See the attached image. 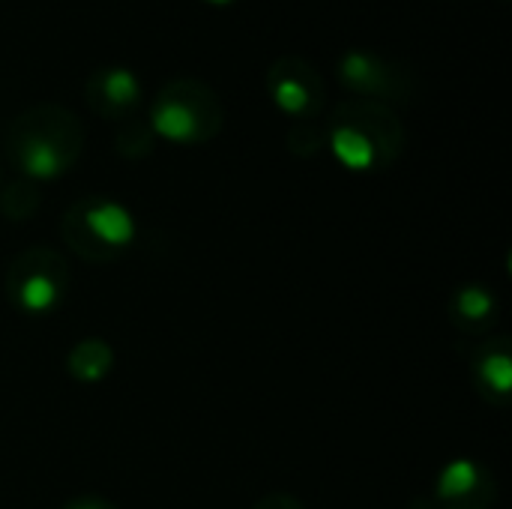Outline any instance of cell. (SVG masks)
Listing matches in <instances>:
<instances>
[{
	"label": "cell",
	"mask_w": 512,
	"mask_h": 509,
	"mask_svg": "<svg viewBox=\"0 0 512 509\" xmlns=\"http://www.w3.org/2000/svg\"><path fill=\"white\" fill-rule=\"evenodd\" d=\"M18 165L33 180H54L66 171L69 156L60 147V141H54L51 135L33 132V135L21 138V144H18Z\"/></svg>",
	"instance_id": "cell-6"
},
{
	"label": "cell",
	"mask_w": 512,
	"mask_h": 509,
	"mask_svg": "<svg viewBox=\"0 0 512 509\" xmlns=\"http://www.w3.org/2000/svg\"><path fill=\"white\" fill-rule=\"evenodd\" d=\"M441 509H489L495 504V480L474 459H453L435 483Z\"/></svg>",
	"instance_id": "cell-3"
},
{
	"label": "cell",
	"mask_w": 512,
	"mask_h": 509,
	"mask_svg": "<svg viewBox=\"0 0 512 509\" xmlns=\"http://www.w3.org/2000/svg\"><path fill=\"white\" fill-rule=\"evenodd\" d=\"M66 369L75 381L81 384H99L111 369H114V351L105 339H81L69 357H66Z\"/></svg>",
	"instance_id": "cell-9"
},
{
	"label": "cell",
	"mask_w": 512,
	"mask_h": 509,
	"mask_svg": "<svg viewBox=\"0 0 512 509\" xmlns=\"http://www.w3.org/2000/svg\"><path fill=\"white\" fill-rule=\"evenodd\" d=\"M339 69H342V78H348L351 84H375V78H378V66L360 51H351Z\"/></svg>",
	"instance_id": "cell-12"
},
{
	"label": "cell",
	"mask_w": 512,
	"mask_h": 509,
	"mask_svg": "<svg viewBox=\"0 0 512 509\" xmlns=\"http://www.w3.org/2000/svg\"><path fill=\"white\" fill-rule=\"evenodd\" d=\"M207 3H228V0H207Z\"/></svg>",
	"instance_id": "cell-15"
},
{
	"label": "cell",
	"mask_w": 512,
	"mask_h": 509,
	"mask_svg": "<svg viewBox=\"0 0 512 509\" xmlns=\"http://www.w3.org/2000/svg\"><path fill=\"white\" fill-rule=\"evenodd\" d=\"M69 288V267L51 246H33L12 258L6 270V297L21 315H51Z\"/></svg>",
	"instance_id": "cell-2"
},
{
	"label": "cell",
	"mask_w": 512,
	"mask_h": 509,
	"mask_svg": "<svg viewBox=\"0 0 512 509\" xmlns=\"http://www.w3.org/2000/svg\"><path fill=\"white\" fill-rule=\"evenodd\" d=\"M102 93L111 105H132L141 93L138 78L129 69H111L102 81Z\"/></svg>",
	"instance_id": "cell-10"
},
{
	"label": "cell",
	"mask_w": 512,
	"mask_h": 509,
	"mask_svg": "<svg viewBox=\"0 0 512 509\" xmlns=\"http://www.w3.org/2000/svg\"><path fill=\"white\" fill-rule=\"evenodd\" d=\"M471 372L480 393L498 405H504L512 393V351L504 336L486 339L471 354Z\"/></svg>",
	"instance_id": "cell-4"
},
{
	"label": "cell",
	"mask_w": 512,
	"mask_h": 509,
	"mask_svg": "<svg viewBox=\"0 0 512 509\" xmlns=\"http://www.w3.org/2000/svg\"><path fill=\"white\" fill-rule=\"evenodd\" d=\"M330 150L339 159L342 168L348 171H372L378 165V144L369 132H363L360 126L342 123L333 129L330 135Z\"/></svg>",
	"instance_id": "cell-8"
},
{
	"label": "cell",
	"mask_w": 512,
	"mask_h": 509,
	"mask_svg": "<svg viewBox=\"0 0 512 509\" xmlns=\"http://www.w3.org/2000/svg\"><path fill=\"white\" fill-rule=\"evenodd\" d=\"M63 509H117L111 501H105V498H93V495H84V498H75V501H69Z\"/></svg>",
	"instance_id": "cell-14"
},
{
	"label": "cell",
	"mask_w": 512,
	"mask_h": 509,
	"mask_svg": "<svg viewBox=\"0 0 512 509\" xmlns=\"http://www.w3.org/2000/svg\"><path fill=\"white\" fill-rule=\"evenodd\" d=\"M273 102L285 111V114H303L312 102L309 87L297 78H279L273 84Z\"/></svg>",
	"instance_id": "cell-11"
},
{
	"label": "cell",
	"mask_w": 512,
	"mask_h": 509,
	"mask_svg": "<svg viewBox=\"0 0 512 509\" xmlns=\"http://www.w3.org/2000/svg\"><path fill=\"white\" fill-rule=\"evenodd\" d=\"M450 321L471 336L489 333V327L498 321V300L486 285H462L450 300Z\"/></svg>",
	"instance_id": "cell-5"
},
{
	"label": "cell",
	"mask_w": 512,
	"mask_h": 509,
	"mask_svg": "<svg viewBox=\"0 0 512 509\" xmlns=\"http://www.w3.org/2000/svg\"><path fill=\"white\" fill-rule=\"evenodd\" d=\"M138 225L129 207L114 198H90L75 204L63 219V240L90 264L120 258L135 243Z\"/></svg>",
	"instance_id": "cell-1"
},
{
	"label": "cell",
	"mask_w": 512,
	"mask_h": 509,
	"mask_svg": "<svg viewBox=\"0 0 512 509\" xmlns=\"http://www.w3.org/2000/svg\"><path fill=\"white\" fill-rule=\"evenodd\" d=\"M252 509H303V504L297 498H291V495H267Z\"/></svg>",
	"instance_id": "cell-13"
},
{
	"label": "cell",
	"mask_w": 512,
	"mask_h": 509,
	"mask_svg": "<svg viewBox=\"0 0 512 509\" xmlns=\"http://www.w3.org/2000/svg\"><path fill=\"white\" fill-rule=\"evenodd\" d=\"M153 132L171 144H192L201 138V117L183 99H165L150 114Z\"/></svg>",
	"instance_id": "cell-7"
}]
</instances>
